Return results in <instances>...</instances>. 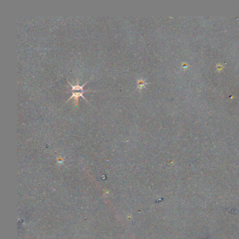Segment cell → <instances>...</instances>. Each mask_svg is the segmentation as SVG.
Instances as JSON below:
<instances>
[{"instance_id":"1","label":"cell","mask_w":239,"mask_h":239,"mask_svg":"<svg viewBox=\"0 0 239 239\" xmlns=\"http://www.w3.org/2000/svg\"><path fill=\"white\" fill-rule=\"evenodd\" d=\"M89 91H91L83 90L82 91H80V92H73V91H71V92H72V96L68 99V101H67V102L70 101L72 98H74L75 100V105H77H77H79V102H79V97H82L83 98L85 99L86 101H87V100L85 98V97L83 96V94H84V93H85V92H89Z\"/></svg>"},{"instance_id":"2","label":"cell","mask_w":239,"mask_h":239,"mask_svg":"<svg viewBox=\"0 0 239 239\" xmlns=\"http://www.w3.org/2000/svg\"><path fill=\"white\" fill-rule=\"evenodd\" d=\"M87 82H85L84 84H82V86H79V84H78V80H77V84L76 85H72V84H71V83H69V82H68V83L69 84V85H70L71 87H72V91H73V92H76L77 91H82L84 90V89H83V88H84V86L87 84Z\"/></svg>"},{"instance_id":"3","label":"cell","mask_w":239,"mask_h":239,"mask_svg":"<svg viewBox=\"0 0 239 239\" xmlns=\"http://www.w3.org/2000/svg\"><path fill=\"white\" fill-rule=\"evenodd\" d=\"M147 84H148V83L145 82V81H144V80H143V79H140V80H138V88L140 90L144 87H145Z\"/></svg>"},{"instance_id":"4","label":"cell","mask_w":239,"mask_h":239,"mask_svg":"<svg viewBox=\"0 0 239 239\" xmlns=\"http://www.w3.org/2000/svg\"><path fill=\"white\" fill-rule=\"evenodd\" d=\"M218 68L219 69H221L222 68V66H218Z\"/></svg>"}]
</instances>
